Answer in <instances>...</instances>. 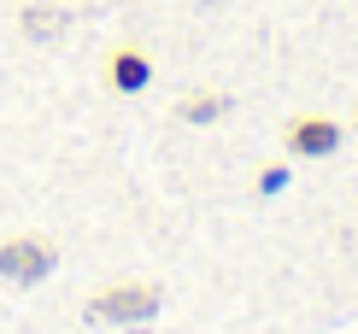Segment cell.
<instances>
[{"label":"cell","instance_id":"cell-1","mask_svg":"<svg viewBox=\"0 0 358 334\" xmlns=\"http://www.w3.org/2000/svg\"><path fill=\"white\" fill-rule=\"evenodd\" d=\"M159 305H165V287L153 282H112L88 299V317L94 323H112V328H129V323H153Z\"/></svg>","mask_w":358,"mask_h":334},{"label":"cell","instance_id":"cell-2","mask_svg":"<svg viewBox=\"0 0 358 334\" xmlns=\"http://www.w3.org/2000/svg\"><path fill=\"white\" fill-rule=\"evenodd\" d=\"M341 141H347V124L329 112H294L282 124V153L288 159H335Z\"/></svg>","mask_w":358,"mask_h":334},{"label":"cell","instance_id":"cell-3","mask_svg":"<svg viewBox=\"0 0 358 334\" xmlns=\"http://www.w3.org/2000/svg\"><path fill=\"white\" fill-rule=\"evenodd\" d=\"M53 264H59V252H53L48 235H6L0 240V282H12V287L48 282Z\"/></svg>","mask_w":358,"mask_h":334},{"label":"cell","instance_id":"cell-4","mask_svg":"<svg viewBox=\"0 0 358 334\" xmlns=\"http://www.w3.org/2000/svg\"><path fill=\"white\" fill-rule=\"evenodd\" d=\"M147 82H153V59H147L141 48H129V41H117V48L106 53V88L112 94H141Z\"/></svg>","mask_w":358,"mask_h":334},{"label":"cell","instance_id":"cell-5","mask_svg":"<svg viewBox=\"0 0 358 334\" xmlns=\"http://www.w3.org/2000/svg\"><path fill=\"white\" fill-rule=\"evenodd\" d=\"M229 106H235L229 94H212V88H200V94H182V100H176V124H200V129H206V124H217Z\"/></svg>","mask_w":358,"mask_h":334},{"label":"cell","instance_id":"cell-6","mask_svg":"<svg viewBox=\"0 0 358 334\" xmlns=\"http://www.w3.org/2000/svg\"><path fill=\"white\" fill-rule=\"evenodd\" d=\"M24 24H29V36H59V29H65V12H48V6H24Z\"/></svg>","mask_w":358,"mask_h":334},{"label":"cell","instance_id":"cell-7","mask_svg":"<svg viewBox=\"0 0 358 334\" xmlns=\"http://www.w3.org/2000/svg\"><path fill=\"white\" fill-rule=\"evenodd\" d=\"M288 164H282V159H271V164H259V194H282V188H288Z\"/></svg>","mask_w":358,"mask_h":334},{"label":"cell","instance_id":"cell-8","mask_svg":"<svg viewBox=\"0 0 358 334\" xmlns=\"http://www.w3.org/2000/svg\"><path fill=\"white\" fill-rule=\"evenodd\" d=\"M347 129H352V135H358V112H352V124H347Z\"/></svg>","mask_w":358,"mask_h":334}]
</instances>
